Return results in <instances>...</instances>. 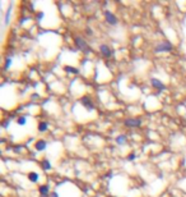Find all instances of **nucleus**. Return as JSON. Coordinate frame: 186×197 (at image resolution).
I'll list each match as a JSON object with an SVG mask.
<instances>
[{
  "mask_svg": "<svg viewBox=\"0 0 186 197\" xmlns=\"http://www.w3.org/2000/svg\"><path fill=\"white\" fill-rule=\"evenodd\" d=\"M12 58H8V59H7V61H5V65H4V68H5V69H9V68H10V65H12Z\"/></svg>",
  "mask_w": 186,
  "mask_h": 197,
  "instance_id": "obj_17",
  "label": "nucleus"
},
{
  "mask_svg": "<svg viewBox=\"0 0 186 197\" xmlns=\"http://www.w3.org/2000/svg\"><path fill=\"white\" fill-rule=\"evenodd\" d=\"M65 72H68V73H71V74H78L79 73V70L74 68V67H65Z\"/></svg>",
  "mask_w": 186,
  "mask_h": 197,
  "instance_id": "obj_13",
  "label": "nucleus"
},
{
  "mask_svg": "<svg viewBox=\"0 0 186 197\" xmlns=\"http://www.w3.org/2000/svg\"><path fill=\"white\" fill-rule=\"evenodd\" d=\"M80 102H82V105H83L88 111H92V110L94 109L93 101L90 100V98H89L88 96H83V97H82V98H80Z\"/></svg>",
  "mask_w": 186,
  "mask_h": 197,
  "instance_id": "obj_3",
  "label": "nucleus"
},
{
  "mask_svg": "<svg viewBox=\"0 0 186 197\" xmlns=\"http://www.w3.org/2000/svg\"><path fill=\"white\" fill-rule=\"evenodd\" d=\"M41 165H42V168L45 170H50V169H51V164H50L49 160H43L42 163H41Z\"/></svg>",
  "mask_w": 186,
  "mask_h": 197,
  "instance_id": "obj_14",
  "label": "nucleus"
},
{
  "mask_svg": "<svg viewBox=\"0 0 186 197\" xmlns=\"http://www.w3.org/2000/svg\"><path fill=\"white\" fill-rule=\"evenodd\" d=\"M75 45H76V47H78V49H80V50H83L85 53H89L90 51V49H89V46L87 45V42H85L82 37H75Z\"/></svg>",
  "mask_w": 186,
  "mask_h": 197,
  "instance_id": "obj_2",
  "label": "nucleus"
},
{
  "mask_svg": "<svg viewBox=\"0 0 186 197\" xmlns=\"http://www.w3.org/2000/svg\"><path fill=\"white\" fill-rule=\"evenodd\" d=\"M135 159H137V155H135L134 152H133V154H130V155L128 156V160H129V161H133V160H135Z\"/></svg>",
  "mask_w": 186,
  "mask_h": 197,
  "instance_id": "obj_18",
  "label": "nucleus"
},
{
  "mask_svg": "<svg viewBox=\"0 0 186 197\" xmlns=\"http://www.w3.org/2000/svg\"><path fill=\"white\" fill-rule=\"evenodd\" d=\"M126 140H128V138H126V136L125 134H121V136H119L116 138V142H117V145H124V143L126 142Z\"/></svg>",
  "mask_w": 186,
  "mask_h": 197,
  "instance_id": "obj_12",
  "label": "nucleus"
},
{
  "mask_svg": "<svg viewBox=\"0 0 186 197\" xmlns=\"http://www.w3.org/2000/svg\"><path fill=\"white\" fill-rule=\"evenodd\" d=\"M17 123H18V125H26V123H27V118L23 115V116H19L18 118V120H17Z\"/></svg>",
  "mask_w": 186,
  "mask_h": 197,
  "instance_id": "obj_15",
  "label": "nucleus"
},
{
  "mask_svg": "<svg viewBox=\"0 0 186 197\" xmlns=\"http://www.w3.org/2000/svg\"><path fill=\"white\" fill-rule=\"evenodd\" d=\"M10 13H12V8H9L8 12H7V14H5V22H4L5 24H9V19H10Z\"/></svg>",
  "mask_w": 186,
  "mask_h": 197,
  "instance_id": "obj_16",
  "label": "nucleus"
},
{
  "mask_svg": "<svg viewBox=\"0 0 186 197\" xmlns=\"http://www.w3.org/2000/svg\"><path fill=\"white\" fill-rule=\"evenodd\" d=\"M99 51H101L106 58H110L112 55V50L110 49V46H107V45H101V46H99Z\"/></svg>",
  "mask_w": 186,
  "mask_h": 197,
  "instance_id": "obj_7",
  "label": "nucleus"
},
{
  "mask_svg": "<svg viewBox=\"0 0 186 197\" xmlns=\"http://www.w3.org/2000/svg\"><path fill=\"white\" fill-rule=\"evenodd\" d=\"M105 18H106V22H107L108 24H111V26H116L117 24V18L113 16L111 12L106 10L105 12Z\"/></svg>",
  "mask_w": 186,
  "mask_h": 197,
  "instance_id": "obj_5",
  "label": "nucleus"
},
{
  "mask_svg": "<svg viewBox=\"0 0 186 197\" xmlns=\"http://www.w3.org/2000/svg\"><path fill=\"white\" fill-rule=\"evenodd\" d=\"M124 124L126 125V127H129V128H137V127H139V125L142 124V120H140V119L129 118V119H125Z\"/></svg>",
  "mask_w": 186,
  "mask_h": 197,
  "instance_id": "obj_4",
  "label": "nucleus"
},
{
  "mask_svg": "<svg viewBox=\"0 0 186 197\" xmlns=\"http://www.w3.org/2000/svg\"><path fill=\"white\" fill-rule=\"evenodd\" d=\"M151 84H152V86L156 88V90H158V91H162V90L166 88V86L162 83V81L157 79V78H152V79H151Z\"/></svg>",
  "mask_w": 186,
  "mask_h": 197,
  "instance_id": "obj_6",
  "label": "nucleus"
},
{
  "mask_svg": "<svg viewBox=\"0 0 186 197\" xmlns=\"http://www.w3.org/2000/svg\"><path fill=\"white\" fill-rule=\"evenodd\" d=\"M38 191H40L41 196L45 197V196H47V193H49V187H47V186H40Z\"/></svg>",
  "mask_w": 186,
  "mask_h": 197,
  "instance_id": "obj_11",
  "label": "nucleus"
},
{
  "mask_svg": "<svg viewBox=\"0 0 186 197\" xmlns=\"http://www.w3.org/2000/svg\"><path fill=\"white\" fill-rule=\"evenodd\" d=\"M43 13H38V16H37V18H38V19H42V18H43Z\"/></svg>",
  "mask_w": 186,
  "mask_h": 197,
  "instance_id": "obj_20",
  "label": "nucleus"
},
{
  "mask_svg": "<svg viewBox=\"0 0 186 197\" xmlns=\"http://www.w3.org/2000/svg\"><path fill=\"white\" fill-rule=\"evenodd\" d=\"M49 129V124L46 122H40L38 123V131L40 132H46Z\"/></svg>",
  "mask_w": 186,
  "mask_h": 197,
  "instance_id": "obj_10",
  "label": "nucleus"
},
{
  "mask_svg": "<svg viewBox=\"0 0 186 197\" xmlns=\"http://www.w3.org/2000/svg\"><path fill=\"white\" fill-rule=\"evenodd\" d=\"M22 149H23L22 146H18V147H14V151L15 152H19V151H22Z\"/></svg>",
  "mask_w": 186,
  "mask_h": 197,
  "instance_id": "obj_19",
  "label": "nucleus"
},
{
  "mask_svg": "<svg viewBox=\"0 0 186 197\" xmlns=\"http://www.w3.org/2000/svg\"><path fill=\"white\" fill-rule=\"evenodd\" d=\"M172 49H174V46L171 42H160L156 46V53H168Z\"/></svg>",
  "mask_w": 186,
  "mask_h": 197,
  "instance_id": "obj_1",
  "label": "nucleus"
},
{
  "mask_svg": "<svg viewBox=\"0 0 186 197\" xmlns=\"http://www.w3.org/2000/svg\"><path fill=\"white\" fill-rule=\"evenodd\" d=\"M28 179L32 183H36V182H38V179H40V176L36 172H31L29 174H28Z\"/></svg>",
  "mask_w": 186,
  "mask_h": 197,
  "instance_id": "obj_9",
  "label": "nucleus"
},
{
  "mask_svg": "<svg viewBox=\"0 0 186 197\" xmlns=\"http://www.w3.org/2000/svg\"><path fill=\"white\" fill-rule=\"evenodd\" d=\"M51 197H59V195L56 193V192H54V193L51 195Z\"/></svg>",
  "mask_w": 186,
  "mask_h": 197,
  "instance_id": "obj_21",
  "label": "nucleus"
},
{
  "mask_svg": "<svg viewBox=\"0 0 186 197\" xmlns=\"http://www.w3.org/2000/svg\"><path fill=\"white\" fill-rule=\"evenodd\" d=\"M46 146H47V142L45 140H40V141L36 142V145H35V147H36V150H37V151H43L45 149H46Z\"/></svg>",
  "mask_w": 186,
  "mask_h": 197,
  "instance_id": "obj_8",
  "label": "nucleus"
}]
</instances>
